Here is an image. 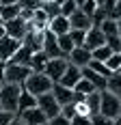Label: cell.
<instances>
[{
    "label": "cell",
    "instance_id": "obj_24",
    "mask_svg": "<svg viewBox=\"0 0 121 125\" xmlns=\"http://www.w3.org/2000/svg\"><path fill=\"white\" fill-rule=\"evenodd\" d=\"M99 30L106 35V37H115V35H119V28H117V20H104L102 26H99Z\"/></svg>",
    "mask_w": 121,
    "mask_h": 125
},
{
    "label": "cell",
    "instance_id": "obj_4",
    "mask_svg": "<svg viewBox=\"0 0 121 125\" xmlns=\"http://www.w3.org/2000/svg\"><path fill=\"white\" fill-rule=\"evenodd\" d=\"M99 114H104V116H108V119H117V116H121V99H119V97H115L110 91H102Z\"/></svg>",
    "mask_w": 121,
    "mask_h": 125
},
{
    "label": "cell",
    "instance_id": "obj_19",
    "mask_svg": "<svg viewBox=\"0 0 121 125\" xmlns=\"http://www.w3.org/2000/svg\"><path fill=\"white\" fill-rule=\"evenodd\" d=\"M30 108H37V97L33 93H28L26 88H22V95H20V104H17V114L24 112V110H30Z\"/></svg>",
    "mask_w": 121,
    "mask_h": 125
},
{
    "label": "cell",
    "instance_id": "obj_38",
    "mask_svg": "<svg viewBox=\"0 0 121 125\" xmlns=\"http://www.w3.org/2000/svg\"><path fill=\"white\" fill-rule=\"evenodd\" d=\"M91 121H93V125H112V119L104 116V114H95V116H91Z\"/></svg>",
    "mask_w": 121,
    "mask_h": 125
},
{
    "label": "cell",
    "instance_id": "obj_28",
    "mask_svg": "<svg viewBox=\"0 0 121 125\" xmlns=\"http://www.w3.org/2000/svg\"><path fill=\"white\" fill-rule=\"evenodd\" d=\"M86 67H89V69H93L95 73L104 75V78H110V73H112L108 67H106V62H99V61H91L89 65H86Z\"/></svg>",
    "mask_w": 121,
    "mask_h": 125
},
{
    "label": "cell",
    "instance_id": "obj_6",
    "mask_svg": "<svg viewBox=\"0 0 121 125\" xmlns=\"http://www.w3.org/2000/svg\"><path fill=\"white\" fill-rule=\"evenodd\" d=\"M67 65H69V61H67V58H50L48 65H46V71H43V73H46L50 80L56 84V82H60V78H63V73H65Z\"/></svg>",
    "mask_w": 121,
    "mask_h": 125
},
{
    "label": "cell",
    "instance_id": "obj_21",
    "mask_svg": "<svg viewBox=\"0 0 121 125\" xmlns=\"http://www.w3.org/2000/svg\"><path fill=\"white\" fill-rule=\"evenodd\" d=\"M99 101H102V93H99V91L91 93V95H86L85 106H86V110H89V114H91V116L99 114Z\"/></svg>",
    "mask_w": 121,
    "mask_h": 125
},
{
    "label": "cell",
    "instance_id": "obj_31",
    "mask_svg": "<svg viewBox=\"0 0 121 125\" xmlns=\"http://www.w3.org/2000/svg\"><path fill=\"white\" fill-rule=\"evenodd\" d=\"M60 114H63L65 119H69V121H72L73 116L78 114V106H76V104H67V106H60Z\"/></svg>",
    "mask_w": 121,
    "mask_h": 125
},
{
    "label": "cell",
    "instance_id": "obj_33",
    "mask_svg": "<svg viewBox=\"0 0 121 125\" xmlns=\"http://www.w3.org/2000/svg\"><path fill=\"white\" fill-rule=\"evenodd\" d=\"M20 9H28V11H37L41 9V0H17Z\"/></svg>",
    "mask_w": 121,
    "mask_h": 125
},
{
    "label": "cell",
    "instance_id": "obj_9",
    "mask_svg": "<svg viewBox=\"0 0 121 125\" xmlns=\"http://www.w3.org/2000/svg\"><path fill=\"white\" fill-rule=\"evenodd\" d=\"M20 45H22V41H17V39L2 37V39H0V61L9 62L13 58V54L20 50Z\"/></svg>",
    "mask_w": 121,
    "mask_h": 125
},
{
    "label": "cell",
    "instance_id": "obj_3",
    "mask_svg": "<svg viewBox=\"0 0 121 125\" xmlns=\"http://www.w3.org/2000/svg\"><path fill=\"white\" fill-rule=\"evenodd\" d=\"M33 73L30 67L26 65H15V62H7V71H4V84H17L24 86V82L28 80V75Z\"/></svg>",
    "mask_w": 121,
    "mask_h": 125
},
{
    "label": "cell",
    "instance_id": "obj_45",
    "mask_svg": "<svg viewBox=\"0 0 121 125\" xmlns=\"http://www.w3.org/2000/svg\"><path fill=\"white\" fill-rule=\"evenodd\" d=\"M112 125H121V116H117V119H112Z\"/></svg>",
    "mask_w": 121,
    "mask_h": 125
},
{
    "label": "cell",
    "instance_id": "obj_7",
    "mask_svg": "<svg viewBox=\"0 0 121 125\" xmlns=\"http://www.w3.org/2000/svg\"><path fill=\"white\" fill-rule=\"evenodd\" d=\"M4 30H7V37L24 41V37L28 35V22L22 20V17H15L11 22H4Z\"/></svg>",
    "mask_w": 121,
    "mask_h": 125
},
{
    "label": "cell",
    "instance_id": "obj_13",
    "mask_svg": "<svg viewBox=\"0 0 121 125\" xmlns=\"http://www.w3.org/2000/svg\"><path fill=\"white\" fill-rule=\"evenodd\" d=\"M93 61V54H91V50H86V48H73L72 54H69V62L72 65H76V67H86L89 62Z\"/></svg>",
    "mask_w": 121,
    "mask_h": 125
},
{
    "label": "cell",
    "instance_id": "obj_37",
    "mask_svg": "<svg viewBox=\"0 0 121 125\" xmlns=\"http://www.w3.org/2000/svg\"><path fill=\"white\" fill-rule=\"evenodd\" d=\"M117 4H119V0H104V4H102V9L106 11V15H112V11L117 9Z\"/></svg>",
    "mask_w": 121,
    "mask_h": 125
},
{
    "label": "cell",
    "instance_id": "obj_35",
    "mask_svg": "<svg viewBox=\"0 0 121 125\" xmlns=\"http://www.w3.org/2000/svg\"><path fill=\"white\" fill-rule=\"evenodd\" d=\"M106 45H108L112 52H119L121 50V37L115 35V37H106Z\"/></svg>",
    "mask_w": 121,
    "mask_h": 125
},
{
    "label": "cell",
    "instance_id": "obj_47",
    "mask_svg": "<svg viewBox=\"0 0 121 125\" xmlns=\"http://www.w3.org/2000/svg\"><path fill=\"white\" fill-rule=\"evenodd\" d=\"M0 24H4V22H2V17H0Z\"/></svg>",
    "mask_w": 121,
    "mask_h": 125
},
{
    "label": "cell",
    "instance_id": "obj_43",
    "mask_svg": "<svg viewBox=\"0 0 121 125\" xmlns=\"http://www.w3.org/2000/svg\"><path fill=\"white\" fill-rule=\"evenodd\" d=\"M9 125H24V121H22V119H17V116H15V119H13V121H11V123H9Z\"/></svg>",
    "mask_w": 121,
    "mask_h": 125
},
{
    "label": "cell",
    "instance_id": "obj_5",
    "mask_svg": "<svg viewBox=\"0 0 121 125\" xmlns=\"http://www.w3.org/2000/svg\"><path fill=\"white\" fill-rule=\"evenodd\" d=\"M37 108H39L41 112L46 114V119H48V121L60 114V104L54 99V95H52V93L39 95V97H37Z\"/></svg>",
    "mask_w": 121,
    "mask_h": 125
},
{
    "label": "cell",
    "instance_id": "obj_44",
    "mask_svg": "<svg viewBox=\"0 0 121 125\" xmlns=\"http://www.w3.org/2000/svg\"><path fill=\"white\" fill-rule=\"evenodd\" d=\"M7 37V30H4V24H0V39Z\"/></svg>",
    "mask_w": 121,
    "mask_h": 125
},
{
    "label": "cell",
    "instance_id": "obj_34",
    "mask_svg": "<svg viewBox=\"0 0 121 125\" xmlns=\"http://www.w3.org/2000/svg\"><path fill=\"white\" fill-rule=\"evenodd\" d=\"M80 11L85 13V15H89V17H93L95 11H97V2H95V0H86L85 4L80 7Z\"/></svg>",
    "mask_w": 121,
    "mask_h": 125
},
{
    "label": "cell",
    "instance_id": "obj_27",
    "mask_svg": "<svg viewBox=\"0 0 121 125\" xmlns=\"http://www.w3.org/2000/svg\"><path fill=\"white\" fill-rule=\"evenodd\" d=\"M73 91H76V93H80V95H91V93H95V86H93V84H91V82H89V80H85V78H82V80H80V82H78V84H76V86H73Z\"/></svg>",
    "mask_w": 121,
    "mask_h": 125
},
{
    "label": "cell",
    "instance_id": "obj_17",
    "mask_svg": "<svg viewBox=\"0 0 121 125\" xmlns=\"http://www.w3.org/2000/svg\"><path fill=\"white\" fill-rule=\"evenodd\" d=\"M82 78L85 80H89L93 86H95V91H106V82H108V78H104V75H99V73H95L93 69H89V67H82Z\"/></svg>",
    "mask_w": 121,
    "mask_h": 125
},
{
    "label": "cell",
    "instance_id": "obj_41",
    "mask_svg": "<svg viewBox=\"0 0 121 125\" xmlns=\"http://www.w3.org/2000/svg\"><path fill=\"white\" fill-rule=\"evenodd\" d=\"M4 71H7V62L0 61V82L4 84Z\"/></svg>",
    "mask_w": 121,
    "mask_h": 125
},
{
    "label": "cell",
    "instance_id": "obj_10",
    "mask_svg": "<svg viewBox=\"0 0 121 125\" xmlns=\"http://www.w3.org/2000/svg\"><path fill=\"white\" fill-rule=\"evenodd\" d=\"M80 80H82V69L69 62L67 69H65V73H63V78H60V82H56V84H63V86H67V88H73Z\"/></svg>",
    "mask_w": 121,
    "mask_h": 125
},
{
    "label": "cell",
    "instance_id": "obj_40",
    "mask_svg": "<svg viewBox=\"0 0 121 125\" xmlns=\"http://www.w3.org/2000/svg\"><path fill=\"white\" fill-rule=\"evenodd\" d=\"M15 119V114H11V112H4V110H0V125H9Z\"/></svg>",
    "mask_w": 121,
    "mask_h": 125
},
{
    "label": "cell",
    "instance_id": "obj_51",
    "mask_svg": "<svg viewBox=\"0 0 121 125\" xmlns=\"http://www.w3.org/2000/svg\"><path fill=\"white\" fill-rule=\"evenodd\" d=\"M43 125H50V123H43Z\"/></svg>",
    "mask_w": 121,
    "mask_h": 125
},
{
    "label": "cell",
    "instance_id": "obj_8",
    "mask_svg": "<svg viewBox=\"0 0 121 125\" xmlns=\"http://www.w3.org/2000/svg\"><path fill=\"white\" fill-rule=\"evenodd\" d=\"M41 52L48 58H65L60 48H59V37L54 32H50V30H43V50Z\"/></svg>",
    "mask_w": 121,
    "mask_h": 125
},
{
    "label": "cell",
    "instance_id": "obj_15",
    "mask_svg": "<svg viewBox=\"0 0 121 125\" xmlns=\"http://www.w3.org/2000/svg\"><path fill=\"white\" fill-rule=\"evenodd\" d=\"M69 24H72V30H89L93 28V20L78 9L73 15H69Z\"/></svg>",
    "mask_w": 121,
    "mask_h": 125
},
{
    "label": "cell",
    "instance_id": "obj_16",
    "mask_svg": "<svg viewBox=\"0 0 121 125\" xmlns=\"http://www.w3.org/2000/svg\"><path fill=\"white\" fill-rule=\"evenodd\" d=\"M52 95H54V99L59 101L60 106L73 104V88H67V86H63V84H54L52 86Z\"/></svg>",
    "mask_w": 121,
    "mask_h": 125
},
{
    "label": "cell",
    "instance_id": "obj_23",
    "mask_svg": "<svg viewBox=\"0 0 121 125\" xmlns=\"http://www.w3.org/2000/svg\"><path fill=\"white\" fill-rule=\"evenodd\" d=\"M20 4H9V7H0V17L2 22H11L15 17H20Z\"/></svg>",
    "mask_w": 121,
    "mask_h": 125
},
{
    "label": "cell",
    "instance_id": "obj_11",
    "mask_svg": "<svg viewBox=\"0 0 121 125\" xmlns=\"http://www.w3.org/2000/svg\"><path fill=\"white\" fill-rule=\"evenodd\" d=\"M102 45H106V35L97 28V26H93V28H89L86 30V41H85V48L86 50H97V48H102Z\"/></svg>",
    "mask_w": 121,
    "mask_h": 125
},
{
    "label": "cell",
    "instance_id": "obj_46",
    "mask_svg": "<svg viewBox=\"0 0 121 125\" xmlns=\"http://www.w3.org/2000/svg\"><path fill=\"white\" fill-rule=\"evenodd\" d=\"M85 2H86V0H76V4H78V9H80V7H82Z\"/></svg>",
    "mask_w": 121,
    "mask_h": 125
},
{
    "label": "cell",
    "instance_id": "obj_18",
    "mask_svg": "<svg viewBox=\"0 0 121 125\" xmlns=\"http://www.w3.org/2000/svg\"><path fill=\"white\" fill-rule=\"evenodd\" d=\"M48 56L43 54V52L39 50V52H35L33 56H30V62H28V67H30V71L33 73H43L46 71V65H48Z\"/></svg>",
    "mask_w": 121,
    "mask_h": 125
},
{
    "label": "cell",
    "instance_id": "obj_14",
    "mask_svg": "<svg viewBox=\"0 0 121 125\" xmlns=\"http://www.w3.org/2000/svg\"><path fill=\"white\" fill-rule=\"evenodd\" d=\"M17 119H22L24 125H43L48 123V119H46V114L41 112L39 108H30V110H24V112H20Z\"/></svg>",
    "mask_w": 121,
    "mask_h": 125
},
{
    "label": "cell",
    "instance_id": "obj_49",
    "mask_svg": "<svg viewBox=\"0 0 121 125\" xmlns=\"http://www.w3.org/2000/svg\"><path fill=\"white\" fill-rule=\"evenodd\" d=\"M0 88H2V82H0Z\"/></svg>",
    "mask_w": 121,
    "mask_h": 125
},
{
    "label": "cell",
    "instance_id": "obj_48",
    "mask_svg": "<svg viewBox=\"0 0 121 125\" xmlns=\"http://www.w3.org/2000/svg\"><path fill=\"white\" fill-rule=\"evenodd\" d=\"M0 110H2V104H0Z\"/></svg>",
    "mask_w": 121,
    "mask_h": 125
},
{
    "label": "cell",
    "instance_id": "obj_20",
    "mask_svg": "<svg viewBox=\"0 0 121 125\" xmlns=\"http://www.w3.org/2000/svg\"><path fill=\"white\" fill-rule=\"evenodd\" d=\"M33 54H35V52L30 50V48H26L24 43H22V45H20V50L13 54V58H11L9 62H15V65H26V67H28V62H30V56H33Z\"/></svg>",
    "mask_w": 121,
    "mask_h": 125
},
{
    "label": "cell",
    "instance_id": "obj_2",
    "mask_svg": "<svg viewBox=\"0 0 121 125\" xmlns=\"http://www.w3.org/2000/svg\"><path fill=\"white\" fill-rule=\"evenodd\" d=\"M52 86H54V82H52L46 73H30L22 88H26L28 93H33L35 97H39V95L52 93Z\"/></svg>",
    "mask_w": 121,
    "mask_h": 125
},
{
    "label": "cell",
    "instance_id": "obj_30",
    "mask_svg": "<svg viewBox=\"0 0 121 125\" xmlns=\"http://www.w3.org/2000/svg\"><path fill=\"white\" fill-rule=\"evenodd\" d=\"M76 11H78V4H76V0H65V2L60 4V15H65V17L73 15Z\"/></svg>",
    "mask_w": 121,
    "mask_h": 125
},
{
    "label": "cell",
    "instance_id": "obj_26",
    "mask_svg": "<svg viewBox=\"0 0 121 125\" xmlns=\"http://www.w3.org/2000/svg\"><path fill=\"white\" fill-rule=\"evenodd\" d=\"M91 54H93V61L106 62V61H108V58H110V56L115 54V52L110 50L108 45H102V48H97V50H93V52H91Z\"/></svg>",
    "mask_w": 121,
    "mask_h": 125
},
{
    "label": "cell",
    "instance_id": "obj_39",
    "mask_svg": "<svg viewBox=\"0 0 121 125\" xmlns=\"http://www.w3.org/2000/svg\"><path fill=\"white\" fill-rule=\"evenodd\" d=\"M48 123H50V125H72V121H69V119H65L63 114H59V116H54V119H50Z\"/></svg>",
    "mask_w": 121,
    "mask_h": 125
},
{
    "label": "cell",
    "instance_id": "obj_29",
    "mask_svg": "<svg viewBox=\"0 0 121 125\" xmlns=\"http://www.w3.org/2000/svg\"><path fill=\"white\" fill-rule=\"evenodd\" d=\"M69 37H72V41H73V45H76V48H85L86 30H69Z\"/></svg>",
    "mask_w": 121,
    "mask_h": 125
},
{
    "label": "cell",
    "instance_id": "obj_22",
    "mask_svg": "<svg viewBox=\"0 0 121 125\" xmlns=\"http://www.w3.org/2000/svg\"><path fill=\"white\" fill-rule=\"evenodd\" d=\"M106 91H110L115 97L121 99V73L119 71H112V73H110L108 82H106Z\"/></svg>",
    "mask_w": 121,
    "mask_h": 125
},
{
    "label": "cell",
    "instance_id": "obj_42",
    "mask_svg": "<svg viewBox=\"0 0 121 125\" xmlns=\"http://www.w3.org/2000/svg\"><path fill=\"white\" fill-rule=\"evenodd\" d=\"M9 4H17V0H0V7H9Z\"/></svg>",
    "mask_w": 121,
    "mask_h": 125
},
{
    "label": "cell",
    "instance_id": "obj_53",
    "mask_svg": "<svg viewBox=\"0 0 121 125\" xmlns=\"http://www.w3.org/2000/svg\"><path fill=\"white\" fill-rule=\"evenodd\" d=\"M119 20H121V17H119Z\"/></svg>",
    "mask_w": 121,
    "mask_h": 125
},
{
    "label": "cell",
    "instance_id": "obj_25",
    "mask_svg": "<svg viewBox=\"0 0 121 125\" xmlns=\"http://www.w3.org/2000/svg\"><path fill=\"white\" fill-rule=\"evenodd\" d=\"M59 48H60V52H63V56H69V54H72V50L76 48V45H73V41H72V37H69V32L59 37Z\"/></svg>",
    "mask_w": 121,
    "mask_h": 125
},
{
    "label": "cell",
    "instance_id": "obj_1",
    "mask_svg": "<svg viewBox=\"0 0 121 125\" xmlns=\"http://www.w3.org/2000/svg\"><path fill=\"white\" fill-rule=\"evenodd\" d=\"M20 95H22V86H17V84H2V88H0L2 110H4V112H11V114H17Z\"/></svg>",
    "mask_w": 121,
    "mask_h": 125
},
{
    "label": "cell",
    "instance_id": "obj_52",
    "mask_svg": "<svg viewBox=\"0 0 121 125\" xmlns=\"http://www.w3.org/2000/svg\"><path fill=\"white\" fill-rule=\"evenodd\" d=\"M119 54H121V50H119Z\"/></svg>",
    "mask_w": 121,
    "mask_h": 125
},
{
    "label": "cell",
    "instance_id": "obj_32",
    "mask_svg": "<svg viewBox=\"0 0 121 125\" xmlns=\"http://www.w3.org/2000/svg\"><path fill=\"white\" fill-rule=\"evenodd\" d=\"M106 67H108L110 71H119V67H121V54L119 52H115L108 61H106Z\"/></svg>",
    "mask_w": 121,
    "mask_h": 125
},
{
    "label": "cell",
    "instance_id": "obj_50",
    "mask_svg": "<svg viewBox=\"0 0 121 125\" xmlns=\"http://www.w3.org/2000/svg\"><path fill=\"white\" fill-rule=\"evenodd\" d=\"M119 73H121V67H119Z\"/></svg>",
    "mask_w": 121,
    "mask_h": 125
},
{
    "label": "cell",
    "instance_id": "obj_36",
    "mask_svg": "<svg viewBox=\"0 0 121 125\" xmlns=\"http://www.w3.org/2000/svg\"><path fill=\"white\" fill-rule=\"evenodd\" d=\"M72 125H93V121L89 114H76L72 119Z\"/></svg>",
    "mask_w": 121,
    "mask_h": 125
},
{
    "label": "cell",
    "instance_id": "obj_12",
    "mask_svg": "<svg viewBox=\"0 0 121 125\" xmlns=\"http://www.w3.org/2000/svg\"><path fill=\"white\" fill-rule=\"evenodd\" d=\"M48 30H50V32H54L56 37L67 35V32L72 30L69 17H65V15H56V17H52V20H50V24H48Z\"/></svg>",
    "mask_w": 121,
    "mask_h": 125
}]
</instances>
